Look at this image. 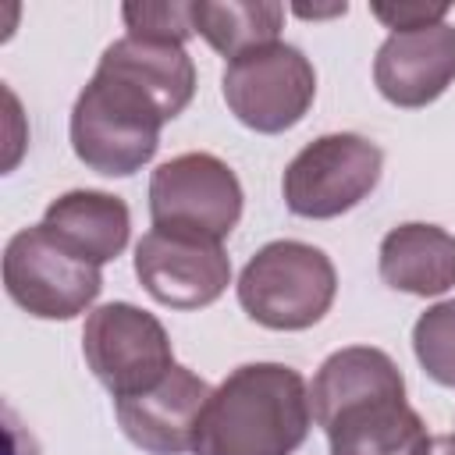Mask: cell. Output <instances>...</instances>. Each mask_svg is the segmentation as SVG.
<instances>
[{
  "mask_svg": "<svg viewBox=\"0 0 455 455\" xmlns=\"http://www.w3.org/2000/svg\"><path fill=\"white\" fill-rule=\"evenodd\" d=\"M313 427L309 384L284 363H245L210 395L192 455H295Z\"/></svg>",
  "mask_w": 455,
  "mask_h": 455,
  "instance_id": "cell-1",
  "label": "cell"
},
{
  "mask_svg": "<svg viewBox=\"0 0 455 455\" xmlns=\"http://www.w3.org/2000/svg\"><path fill=\"white\" fill-rule=\"evenodd\" d=\"M164 124L167 117L160 103L142 85L96 64L89 85L71 107L68 135L75 156L89 171L103 178H128L156 156Z\"/></svg>",
  "mask_w": 455,
  "mask_h": 455,
  "instance_id": "cell-2",
  "label": "cell"
},
{
  "mask_svg": "<svg viewBox=\"0 0 455 455\" xmlns=\"http://www.w3.org/2000/svg\"><path fill=\"white\" fill-rule=\"evenodd\" d=\"M238 306L270 331H306L320 323L338 295L331 256L309 242L277 238L256 249L238 274Z\"/></svg>",
  "mask_w": 455,
  "mask_h": 455,
  "instance_id": "cell-3",
  "label": "cell"
},
{
  "mask_svg": "<svg viewBox=\"0 0 455 455\" xmlns=\"http://www.w3.org/2000/svg\"><path fill=\"white\" fill-rule=\"evenodd\" d=\"M384 153L355 132H331L306 142L284 167V206L306 220H331L359 206L380 181Z\"/></svg>",
  "mask_w": 455,
  "mask_h": 455,
  "instance_id": "cell-4",
  "label": "cell"
},
{
  "mask_svg": "<svg viewBox=\"0 0 455 455\" xmlns=\"http://www.w3.org/2000/svg\"><path fill=\"white\" fill-rule=\"evenodd\" d=\"M228 110L259 135H281L295 128L316 96V71L299 46L270 43L228 60L220 75Z\"/></svg>",
  "mask_w": 455,
  "mask_h": 455,
  "instance_id": "cell-5",
  "label": "cell"
},
{
  "mask_svg": "<svg viewBox=\"0 0 455 455\" xmlns=\"http://www.w3.org/2000/svg\"><path fill=\"white\" fill-rule=\"evenodd\" d=\"M4 288L28 316L75 320L100 299L103 274L53 242L43 224H32L11 235L4 249Z\"/></svg>",
  "mask_w": 455,
  "mask_h": 455,
  "instance_id": "cell-6",
  "label": "cell"
},
{
  "mask_svg": "<svg viewBox=\"0 0 455 455\" xmlns=\"http://www.w3.org/2000/svg\"><path fill=\"white\" fill-rule=\"evenodd\" d=\"M82 355L92 377L114 398H132L156 387L174 366L164 323L132 302H103L85 316Z\"/></svg>",
  "mask_w": 455,
  "mask_h": 455,
  "instance_id": "cell-7",
  "label": "cell"
},
{
  "mask_svg": "<svg viewBox=\"0 0 455 455\" xmlns=\"http://www.w3.org/2000/svg\"><path fill=\"white\" fill-rule=\"evenodd\" d=\"M242 181L213 153H181L160 164L149 178L153 228L188 231L224 242L242 220Z\"/></svg>",
  "mask_w": 455,
  "mask_h": 455,
  "instance_id": "cell-8",
  "label": "cell"
},
{
  "mask_svg": "<svg viewBox=\"0 0 455 455\" xmlns=\"http://www.w3.org/2000/svg\"><path fill=\"white\" fill-rule=\"evenodd\" d=\"M135 277L160 306L203 309L231 284V259L213 238L153 228L135 245Z\"/></svg>",
  "mask_w": 455,
  "mask_h": 455,
  "instance_id": "cell-9",
  "label": "cell"
},
{
  "mask_svg": "<svg viewBox=\"0 0 455 455\" xmlns=\"http://www.w3.org/2000/svg\"><path fill=\"white\" fill-rule=\"evenodd\" d=\"M213 387L188 366H171L167 377L132 398H114V416L124 437L149 455H185L192 451L199 416Z\"/></svg>",
  "mask_w": 455,
  "mask_h": 455,
  "instance_id": "cell-10",
  "label": "cell"
},
{
  "mask_svg": "<svg viewBox=\"0 0 455 455\" xmlns=\"http://www.w3.org/2000/svg\"><path fill=\"white\" fill-rule=\"evenodd\" d=\"M377 92L402 107L419 110L455 82V25L441 21L416 32H391L373 57Z\"/></svg>",
  "mask_w": 455,
  "mask_h": 455,
  "instance_id": "cell-11",
  "label": "cell"
},
{
  "mask_svg": "<svg viewBox=\"0 0 455 455\" xmlns=\"http://www.w3.org/2000/svg\"><path fill=\"white\" fill-rule=\"evenodd\" d=\"M331 455H430L434 437L405 395H380L341 409L327 427Z\"/></svg>",
  "mask_w": 455,
  "mask_h": 455,
  "instance_id": "cell-12",
  "label": "cell"
},
{
  "mask_svg": "<svg viewBox=\"0 0 455 455\" xmlns=\"http://www.w3.org/2000/svg\"><path fill=\"white\" fill-rule=\"evenodd\" d=\"M39 224L53 242H60L68 252L92 267L117 259L132 235V213L124 199L100 188H71L57 196L43 210Z\"/></svg>",
  "mask_w": 455,
  "mask_h": 455,
  "instance_id": "cell-13",
  "label": "cell"
},
{
  "mask_svg": "<svg viewBox=\"0 0 455 455\" xmlns=\"http://www.w3.org/2000/svg\"><path fill=\"white\" fill-rule=\"evenodd\" d=\"M380 281L405 295H444L455 288V235L437 224L409 220L380 238Z\"/></svg>",
  "mask_w": 455,
  "mask_h": 455,
  "instance_id": "cell-14",
  "label": "cell"
},
{
  "mask_svg": "<svg viewBox=\"0 0 455 455\" xmlns=\"http://www.w3.org/2000/svg\"><path fill=\"white\" fill-rule=\"evenodd\" d=\"M380 395H405V377L398 363L373 345H348L320 363L309 384V409L316 427H327L341 409Z\"/></svg>",
  "mask_w": 455,
  "mask_h": 455,
  "instance_id": "cell-15",
  "label": "cell"
},
{
  "mask_svg": "<svg viewBox=\"0 0 455 455\" xmlns=\"http://www.w3.org/2000/svg\"><path fill=\"white\" fill-rule=\"evenodd\" d=\"M100 64L132 78L135 85H142L160 103L167 121H174L196 96V64L185 53V46H178V43L121 36L103 50Z\"/></svg>",
  "mask_w": 455,
  "mask_h": 455,
  "instance_id": "cell-16",
  "label": "cell"
},
{
  "mask_svg": "<svg viewBox=\"0 0 455 455\" xmlns=\"http://www.w3.org/2000/svg\"><path fill=\"white\" fill-rule=\"evenodd\" d=\"M192 28L228 60L277 43L284 7L277 0H192Z\"/></svg>",
  "mask_w": 455,
  "mask_h": 455,
  "instance_id": "cell-17",
  "label": "cell"
},
{
  "mask_svg": "<svg viewBox=\"0 0 455 455\" xmlns=\"http://www.w3.org/2000/svg\"><path fill=\"white\" fill-rule=\"evenodd\" d=\"M412 352L430 380L455 387V299L434 302L412 323Z\"/></svg>",
  "mask_w": 455,
  "mask_h": 455,
  "instance_id": "cell-18",
  "label": "cell"
},
{
  "mask_svg": "<svg viewBox=\"0 0 455 455\" xmlns=\"http://www.w3.org/2000/svg\"><path fill=\"white\" fill-rule=\"evenodd\" d=\"M121 18L128 25V36L153 39V43H178L185 46L192 28V4L185 0H132L121 7Z\"/></svg>",
  "mask_w": 455,
  "mask_h": 455,
  "instance_id": "cell-19",
  "label": "cell"
},
{
  "mask_svg": "<svg viewBox=\"0 0 455 455\" xmlns=\"http://www.w3.org/2000/svg\"><path fill=\"white\" fill-rule=\"evenodd\" d=\"M370 11L391 32H416V28L441 25L448 18V4H373Z\"/></svg>",
  "mask_w": 455,
  "mask_h": 455,
  "instance_id": "cell-20",
  "label": "cell"
},
{
  "mask_svg": "<svg viewBox=\"0 0 455 455\" xmlns=\"http://www.w3.org/2000/svg\"><path fill=\"white\" fill-rule=\"evenodd\" d=\"M348 4H334V7H295V14L302 18H327V14H345Z\"/></svg>",
  "mask_w": 455,
  "mask_h": 455,
  "instance_id": "cell-21",
  "label": "cell"
},
{
  "mask_svg": "<svg viewBox=\"0 0 455 455\" xmlns=\"http://www.w3.org/2000/svg\"><path fill=\"white\" fill-rule=\"evenodd\" d=\"M430 455H455V434L434 437V451H430Z\"/></svg>",
  "mask_w": 455,
  "mask_h": 455,
  "instance_id": "cell-22",
  "label": "cell"
}]
</instances>
